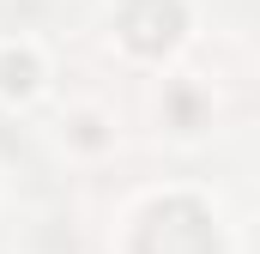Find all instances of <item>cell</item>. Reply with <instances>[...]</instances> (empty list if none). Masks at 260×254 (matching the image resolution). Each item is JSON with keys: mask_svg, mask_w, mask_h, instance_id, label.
I'll list each match as a JSON object with an SVG mask.
<instances>
[{"mask_svg": "<svg viewBox=\"0 0 260 254\" xmlns=\"http://www.w3.org/2000/svg\"><path fill=\"white\" fill-rule=\"evenodd\" d=\"M139 254H218L212 212H206L200 200H157V206L145 212Z\"/></svg>", "mask_w": 260, "mask_h": 254, "instance_id": "cell-1", "label": "cell"}, {"mask_svg": "<svg viewBox=\"0 0 260 254\" xmlns=\"http://www.w3.org/2000/svg\"><path fill=\"white\" fill-rule=\"evenodd\" d=\"M121 37L139 55H164L182 37V0H127L121 6Z\"/></svg>", "mask_w": 260, "mask_h": 254, "instance_id": "cell-2", "label": "cell"}, {"mask_svg": "<svg viewBox=\"0 0 260 254\" xmlns=\"http://www.w3.org/2000/svg\"><path fill=\"white\" fill-rule=\"evenodd\" d=\"M30 85H37V61H30V55H6V61H0V91L24 97Z\"/></svg>", "mask_w": 260, "mask_h": 254, "instance_id": "cell-3", "label": "cell"}]
</instances>
